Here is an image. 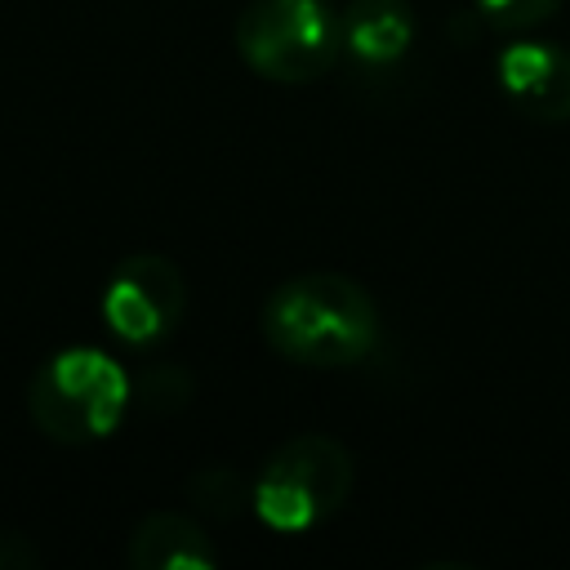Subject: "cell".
Instances as JSON below:
<instances>
[{"mask_svg": "<svg viewBox=\"0 0 570 570\" xmlns=\"http://www.w3.org/2000/svg\"><path fill=\"white\" fill-rule=\"evenodd\" d=\"M129 570H214L218 543L187 512H147L125 543Z\"/></svg>", "mask_w": 570, "mask_h": 570, "instance_id": "ba28073f", "label": "cell"}, {"mask_svg": "<svg viewBox=\"0 0 570 570\" xmlns=\"http://www.w3.org/2000/svg\"><path fill=\"white\" fill-rule=\"evenodd\" d=\"M414 9L405 0H343L338 58L361 71H392L414 49Z\"/></svg>", "mask_w": 570, "mask_h": 570, "instance_id": "52a82bcc", "label": "cell"}, {"mask_svg": "<svg viewBox=\"0 0 570 570\" xmlns=\"http://www.w3.org/2000/svg\"><path fill=\"white\" fill-rule=\"evenodd\" d=\"M356 481L352 450L330 432L285 436L249 481V512L272 534H312L343 512Z\"/></svg>", "mask_w": 570, "mask_h": 570, "instance_id": "3957f363", "label": "cell"}, {"mask_svg": "<svg viewBox=\"0 0 570 570\" xmlns=\"http://www.w3.org/2000/svg\"><path fill=\"white\" fill-rule=\"evenodd\" d=\"M267 347L307 370H352L379 352L383 312L347 272H298L272 285L258 312Z\"/></svg>", "mask_w": 570, "mask_h": 570, "instance_id": "6da1fadb", "label": "cell"}, {"mask_svg": "<svg viewBox=\"0 0 570 570\" xmlns=\"http://www.w3.org/2000/svg\"><path fill=\"white\" fill-rule=\"evenodd\" d=\"M472 4H476V13H481L490 27L521 36V31H534V27H543L548 18H557V9H561L566 0H472Z\"/></svg>", "mask_w": 570, "mask_h": 570, "instance_id": "9c48e42d", "label": "cell"}, {"mask_svg": "<svg viewBox=\"0 0 570 570\" xmlns=\"http://www.w3.org/2000/svg\"><path fill=\"white\" fill-rule=\"evenodd\" d=\"M134 401L129 370L89 343L49 352L27 383V414L53 445H98L120 432Z\"/></svg>", "mask_w": 570, "mask_h": 570, "instance_id": "7a4b0ae2", "label": "cell"}, {"mask_svg": "<svg viewBox=\"0 0 570 570\" xmlns=\"http://www.w3.org/2000/svg\"><path fill=\"white\" fill-rule=\"evenodd\" d=\"M36 566H40V552L31 548V539L0 530V570H36Z\"/></svg>", "mask_w": 570, "mask_h": 570, "instance_id": "30bf717a", "label": "cell"}, {"mask_svg": "<svg viewBox=\"0 0 570 570\" xmlns=\"http://www.w3.org/2000/svg\"><path fill=\"white\" fill-rule=\"evenodd\" d=\"M499 94L517 107V116L539 125H566L570 120V49L557 40L517 36L494 58Z\"/></svg>", "mask_w": 570, "mask_h": 570, "instance_id": "8992f818", "label": "cell"}, {"mask_svg": "<svg viewBox=\"0 0 570 570\" xmlns=\"http://www.w3.org/2000/svg\"><path fill=\"white\" fill-rule=\"evenodd\" d=\"M232 45L263 80L312 85L338 62V9L330 0H245Z\"/></svg>", "mask_w": 570, "mask_h": 570, "instance_id": "277c9868", "label": "cell"}, {"mask_svg": "<svg viewBox=\"0 0 570 570\" xmlns=\"http://www.w3.org/2000/svg\"><path fill=\"white\" fill-rule=\"evenodd\" d=\"M187 312V281L178 263L160 249H134L125 254L98 294V316L107 334L129 352L160 347Z\"/></svg>", "mask_w": 570, "mask_h": 570, "instance_id": "5b68a950", "label": "cell"}]
</instances>
